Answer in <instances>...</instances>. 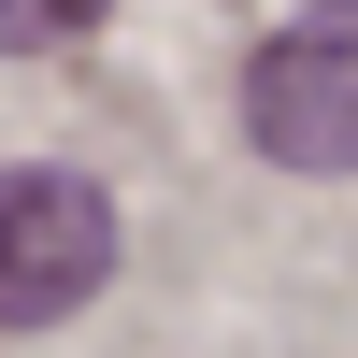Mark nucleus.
Segmentation results:
<instances>
[{
    "instance_id": "f257e3e1",
    "label": "nucleus",
    "mask_w": 358,
    "mask_h": 358,
    "mask_svg": "<svg viewBox=\"0 0 358 358\" xmlns=\"http://www.w3.org/2000/svg\"><path fill=\"white\" fill-rule=\"evenodd\" d=\"M244 143L273 172H358V0H315L244 57Z\"/></svg>"
},
{
    "instance_id": "f03ea898",
    "label": "nucleus",
    "mask_w": 358,
    "mask_h": 358,
    "mask_svg": "<svg viewBox=\"0 0 358 358\" xmlns=\"http://www.w3.org/2000/svg\"><path fill=\"white\" fill-rule=\"evenodd\" d=\"M115 273V201L86 172H0V330H57Z\"/></svg>"
},
{
    "instance_id": "7ed1b4c3",
    "label": "nucleus",
    "mask_w": 358,
    "mask_h": 358,
    "mask_svg": "<svg viewBox=\"0 0 358 358\" xmlns=\"http://www.w3.org/2000/svg\"><path fill=\"white\" fill-rule=\"evenodd\" d=\"M101 29V0H0V57H57Z\"/></svg>"
}]
</instances>
